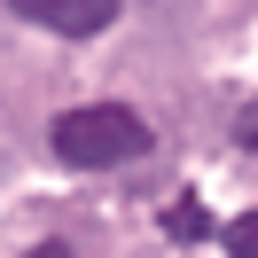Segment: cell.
Listing matches in <instances>:
<instances>
[{"mask_svg":"<svg viewBox=\"0 0 258 258\" xmlns=\"http://www.w3.org/2000/svg\"><path fill=\"white\" fill-rule=\"evenodd\" d=\"M117 8H125V0H8V16L39 24V32H55V39H94V32H110Z\"/></svg>","mask_w":258,"mask_h":258,"instance_id":"7a4b0ae2","label":"cell"},{"mask_svg":"<svg viewBox=\"0 0 258 258\" xmlns=\"http://www.w3.org/2000/svg\"><path fill=\"white\" fill-rule=\"evenodd\" d=\"M32 258H71V242H39V250Z\"/></svg>","mask_w":258,"mask_h":258,"instance_id":"8992f818","label":"cell"},{"mask_svg":"<svg viewBox=\"0 0 258 258\" xmlns=\"http://www.w3.org/2000/svg\"><path fill=\"white\" fill-rule=\"evenodd\" d=\"M55 157L71 172H110V164H133L149 157V117L125 110V102H86V110H63L55 117Z\"/></svg>","mask_w":258,"mask_h":258,"instance_id":"6da1fadb","label":"cell"},{"mask_svg":"<svg viewBox=\"0 0 258 258\" xmlns=\"http://www.w3.org/2000/svg\"><path fill=\"white\" fill-rule=\"evenodd\" d=\"M235 141H242V149H258V102H242V117H235Z\"/></svg>","mask_w":258,"mask_h":258,"instance_id":"5b68a950","label":"cell"},{"mask_svg":"<svg viewBox=\"0 0 258 258\" xmlns=\"http://www.w3.org/2000/svg\"><path fill=\"white\" fill-rule=\"evenodd\" d=\"M219 242H227V258H258V211L227 219V227H219Z\"/></svg>","mask_w":258,"mask_h":258,"instance_id":"277c9868","label":"cell"},{"mask_svg":"<svg viewBox=\"0 0 258 258\" xmlns=\"http://www.w3.org/2000/svg\"><path fill=\"white\" fill-rule=\"evenodd\" d=\"M164 235H172V242H204L211 235V211L196 204V196H180V204L164 211Z\"/></svg>","mask_w":258,"mask_h":258,"instance_id":"3957f363","label":"cell"}]
</instances>
